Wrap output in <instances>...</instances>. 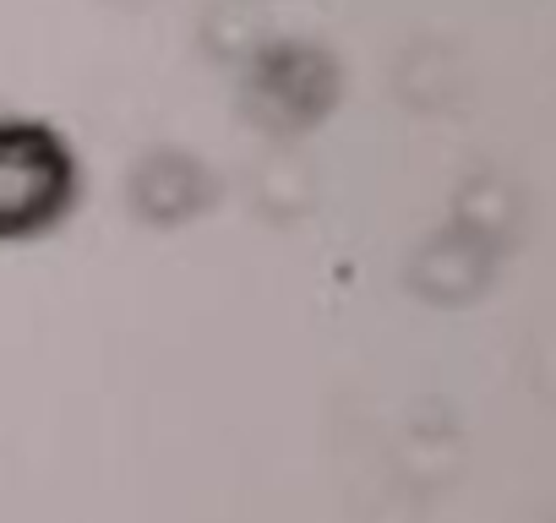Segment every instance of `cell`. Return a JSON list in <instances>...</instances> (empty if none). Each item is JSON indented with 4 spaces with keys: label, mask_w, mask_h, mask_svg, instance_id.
<instances>
[{
    "label": "cell",
    "mask_w": 556,
    "mask_h": 523,
    "mask_svg": "<svg viewBox=\"0 0 556 523\" xmlns=\"http://www.w3.org/2000/svg\"><path fill=\"white\" fill-rule=\"evenodd\" d=\"M66 196V158L50 137L0 126V234L45 224Z\"/></svg>",
    "instance_id": "1"
}]
</instances>
